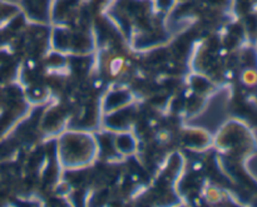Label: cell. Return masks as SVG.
I'll return each mask as SVG.
<instances>
[{"instance_id": "obj_8", "label": "cell", "mask_w": 257, "mask_h": 207, "mask_svg": "<svg viewBox=\"0 0 257 207\" xmlns=\"http://www.w3.org/2000/svg\"><path fill=\"white\" fill-rule=\"evenodd\" d=\"M231 10L233 17L240 19L257 10V0H231Z\"/></svg>"}, {"instance_id": "obj_7", "label": "cell", "mask_w": 257, "mask_h": 207, "mask_svg": "<svg viewBox=\"0 0 257 207\" xmlns=\"http://www.w3.org/2000/svg\"><path fill=\"white\" fill-rule=\"evenodd\" d=\"M113 146L115 147L117 153H120V155H132L137 148V143L132 135L128 132H123V131L115 135Z\"/></svg>"}, {"instance_id": "obj_3", "label": "cell", "mask_w": 257, "mask_h": 207, "mask_svg": "<svg viewBox=\"0 0 257 207\" xmlns=\"http://www.w3.org/2000/svg\"><path fill=\"white\" fill-rule=\"evenodd\" d=\"M50 43L55 52L63 55H88L94 50L95 37L93 27H52Z\"/></svg>"}, {"instance_id": "obj_10", "label": "cell", "mask_w": 257, "mask_h": 207, "mask_svg": "<svg viewBox=\"0 0 257 207\" xmlns=\"http://www.w3.org/2000/svg\"><path fill=\"white\" fill-rule=\"evenodd\" d=\"M152 2L155 9L166 15L170 14V13L175 9L176 5H177V2H176V0H152Z\"/></svg>"}, {"instance_id": "obj_9", "label": "cell", "mask_w": 257, "mask_h": 207, "mask_svg": "<svg viewBox=\"0 0 257 207\" xmlns=\"http://www.w3.org/2000/svg\"><path fill=\"white\" fill-rule=\"evenodd\" d=\"M18 14H20L19 5L0 0V28L5 27L10 20L14 19Z\"/></svg>"}, {"instance_id": "obj_4", "label": "cell", "mask_w": 257, "mask_h": 207, "mask_svg": "<svg viewBox=\"0 0 257 207\" xmlns=\"http://www.w3.org/2000/svg\"><path fill=\"white\" fill-rule=\"evenodd\" d=\"M100 74L112 82H119L131 72V62L127 55L114 49L100 52Z\"/></svg>"}, {"instance_id": "obj_11", "label": "cell", "mask_w": 257, "mask_h": 207, "mask_svg": "<svg viewBox=\"0 0 257 207\" xmlns=\"http://www.w3.org/2000/svg\"><path fill=\"white\" fill-rule=\"evenodd\" d=\"M176 2H177V4H182V3L188 2V0H176Z\"/></svg>"}, {"instance_id": "obj_1", "label": "cell", "mask_w": 257, "mask_h": 207, "mask_svg": "<svg viewBox=\"0 0 257 207\" xmlns=\"http://www.w3.org/2000/svg\"><path fill=\"white\" fill-rule=\"evenodd\" d=\"M105 15L132 45L150 47L168 40L167 15L157 12L152 0H113Z\"/></svg>"}, {"instance_id": "obj_6", "label": "cell", "mask_w": 257, "mask_h": 207, "mask_svg": "<svg viewBox=\"0 0 257 207\" xmlns=\"http://www.w3.org/2000/svg\"><path fill=\"white\" fill-rule=\"evenodd\" d=\"M132 99V94L128 89H120L118 88L117 90L112 92L110 94H108L107 100L103 105V111L105 113L114 112V111L120 110V108L127 107L128 103Z\"/></svg>"}, {"instance_id": "obj_5", "label": "cell", "mask_w": 257, "mask_h": 207, "mask_svg": "<svg viewBox=\"0 0 257 207\" xmlns=\"http://www.w3.org/2000/svg\"><path fill=\"white\" fill-rule=\"evenodd\" d=\"M20 13L33 24L50 25L53 0H20Z\"/></svg>"}, {"instance_id": "obj_2", "label": "cell", "mask_w": 257, "mask_h": 207, "mask_svg": "<svg viewBox=\"0 0 257 207\" xmlns=\"http://www.w3.org/2000/svg\"><path fill=\"white\" fill-rule=\"evenodd\" d=\"M58 158L65 168H82L94 161L98 142L85 132H67L58 140Z\"/></svg>"}]
</instances>
